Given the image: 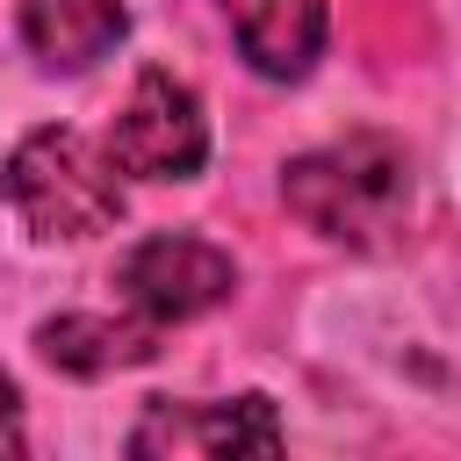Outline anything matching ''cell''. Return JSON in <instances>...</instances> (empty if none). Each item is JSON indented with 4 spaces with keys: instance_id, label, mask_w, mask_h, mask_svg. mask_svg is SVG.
Listing matches in <instances>:
<instances>
[{
    "instance_id": "6da1fadb",
    "label": "cell",
    "mask_w": 461,
    "mask_h": 461,
    "mask_svg": "<svg viewBox=\"0 0 461 461\" xmlns=\"http://www.w3.org/2000/svg\"><path fill=\"white\" fill-rule=\"evenodd\" d=\"M0 194L36 238H94L122 216V166L108 158V144L50 122L7 151Z\"/></svg>"
},
{
    "instance_id": "7a4b0ae2",
    "label": "cell",
    "mask_w": 461,
    "mask_h": 461,
    "mask_svg": "<svg viewBox=\"0 0 461 461\" xmlns=\"http://www.w3.org/2000/svg\"><path fill=\"white\" fill-rule=\"evenodd\" d=\"M281 194L288 209L331 238V245H382L411 202V166L389 137H346V144H324V151H303L288 158L281 173Z\"/></svg>"
},
{
    "instance_id": "3957f363",
    "label": "cell",
    "mask_w": 461,
    "mask_h": 461,
    "mask_svg": "<svg viewBox=\"0 0 461 461\" xmlns=\"http://www.w3.org/2000/svg\"><path fill=\"white\" fill-rule=\"evenodd\" d=\"M108 158L137 180H194L209 158V122H202L194 86H180L173 72H137L108 130Z\"/></svg>"
},
{
    "instance_id": "277c9868",
    "label": "cell",
    "mask_w": 461,
    "mask_h": 461,
    "mask_svg": "<svg viewBox=\"0 0 461 461\" xmlns=\"http://www.w3.org/2000/svg\"><path fill=\"white\" fill-rule=\"evenodd\" d=\"M115 288H122V303H130V310H144L151 324H187V317H202V310L230 303L238 267H230V252H216L209 238L158 230V238H144V245H130V252H122Z\"/></svg>"
},
{
    "instance_id": "5b68a950",
    "label": "cell",
    "mask_w": 461,
    "mask_h": 461,
    "mask_svg": "<svg viewBox=\"0 0 461 461\" xmlns=\"http://www.w3.org/2000/svg\"><path fill=\"white\" fill-rule=\"evenodd\" d=\"M281 418L274 396H230V403H151L130 432V454L158 461H202V454H274Z\"/></svg>"
},
{
    "instance_id": "8992f818",
    "label": "cell",
    "mask_w": 461,
    "mask_h": 461,
    "mask_svg": "<svg viewBox=\"0 0 461 461\" xmlns=\"http://www.w3.org/2000/svg\"><path fill=\"white\" fill-rule=\"evenodd\" d=\"M130 29V0H22V43L43 72L101 65Z\"/></svg>"
},
{
    "instance_id": "52a82bcc",
    "label": "cell",
    "mask_w": 461,
    "mask_h": 461,
    "mask_svg": "<svg viewBox=\"0 0 461 461\" xmlns=\"http://www.w3.org/2000/svg\"><path fill=\"white\" fill-rule=\"evenodd\" d=\"M223 14L259 79H303L324 50V0H230Z\"/></svg>"
},
{
    "instance_id": "ba28073f",
    "label": "cell",
    "mask_w": 461,
    "mask_h": 461,
    "mask_svg": "<svg viewBox=\"0 0 461 461\" xmlns=\"http://www.w3.org/2000/svg\"><path fill=\"white\" fill-rule=\"evenodd\" d=\"M36 346H43V360L65 367V375H115V367L151 360L158 324H151L144 310H137V317H86V310H72V317H50V324L36 331Z\"/></svg>"
},
{
    "instance_id": "9c48e42d",
    "label": "cell",
    "mask_w": 461,
    "mask_h": 461,
    "mask_svg": "<svg viewBox=\"0 0 461 461\" xmlns=\"http://www.w3.org/2000/svg\"><path fill=\"white\" fill-rule=\"evenodd\" d=\"M0 454H22V396L7 375H0Z\"/></svg>"
},
{
    "instance_id": "30bf717a",
    "label": "cell",
    "mask_w": 461,
    "mask_h": 461,
    "mask_svg": "<svg viewBox=\"0 0 461 461\" xmlns=\"http://www.w3.org/2000/svg\"><path fill=\"white\" fill-rule=\"evenodd\" d=\"M223 7H230V0H223Z\"/></svg>"
}]
</instances>
